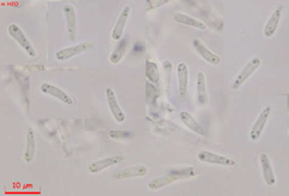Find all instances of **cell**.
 <instances>
[{"label": "cell", "mask_w": 289, "mask_h": 196, "mask_svg": "<svg viewBox=\"0 0 289 196\" xmlns=\"http://www.w3.org/2000/svg\"><path fill=\"white\" fill-rule=\"evenodd\" d=\"M8 31H9L10 36H11L13 40H15L16 43L23 48V51H26V53L29 55V57H33V58L36 57L35 48H34V46L29 41V38L24 35L22 29H21L17 24H10L8 28Z\"/></svg>", "instance_id": "6da1fadb"}, {"label": "cell", "mask_w": 289, "mask_h": 196, "mask_svg": "<svg viewBox=\"0 0 289 196\" xmlns=\"http://www.w3.org/2000/svg\"><path fill=\"white\" fill-rule=\"evenodd\" d=\"M198 159L203 163L215 164V165L219 166H227V167H236L238 166V162L235 159L229 158V156L221 155V154L207 152V150H201L198 153Z\"/></svg>", "instance_id": "7a4b0ae2"}, {"label": "cell", "mask_w": 289, "mask_h": 196, "mask_svg": "<svg viewBox=\"0 0 289 196\" xmlns=\"http://www.w3.org/2000/svg\"><path fill=\"white\" fill-rule=\"evenodd\" d=\"M94 46L93 41H85V43H81L79 45H75V46L71 47H67V48H63V50L58 51L55 53V58L61 62H65L69 61V59L72 57H76V55L85 53L86 51L90 50Z\"/></svg>", "instance_id": "3957f363"}, {"label": "cell", "mask_w": 289, "mask_h": 196, "mask_svg": "<svg viewBox=\"0 0 289 196\" xmlns=\"http://www.w3.org/2000/svg\"><path fill=\"white\" fill-rule=\"evenodd\" d=\"M259 66H260V59L259 58H253L252 61H249L245 65V68H243L241 71H240L239 75L236 76L234 82L232 83V88L235 89V90L241 88V86L243 85V83H245L247 80H248L249 77L252 76L254 72H256V70L258 69Z\"/></svg>", "instance_id": "277c9868"}, {"label": "cell", "mask_w": 289, "mask_h": 196, "mask_svg": "<svg viewBox=\"0 0 289 196\" xmlns=\"http://www.w3.org/2000/svg\"><path fill=\"white\" fill-rule=\"evenodd\" d=\"M271 106H266L264 110L260 112V114L258 115V118H257V121L254 122L252 129H251V132H249V138L252 141H258L260 139V136L263 134V130L264 128H265V125L267 123V121H269L270 118V114H271Z\"/></svg>", "instance_id": "5b68a950"}, {"label": "cell", "mask_w": 289, "mask_h": 196, "mask_svg": "<svg viewBox=\"0 0 289 196\" xmlns=\"http://www.w3.org/2000/svg\"><path fill=\"white\" fill-rule=\"evenodd\" d=\"M40 90L44 94L53 96V97H55V99H58L59 101H62V103L69 105V106H74L75 105V100L72 99V97L69 95L68 93H65L63 89L58 88L57 86L51 85V83H43L40 87Z\"/></svg>", "instance_id": "8992f818"}, {"label": "cell", "mask_w": 289, "mask_h": 196, "mask_svg": "<svg viewBox=\"0 0 289 196\" xmlns=\"http://www.w3.org/2000/svg\"><path fill=\"white\" fill-rule=\"evenodd\" d=\"M64 16L67 21V31L68 37L70 41L76 40V35H78V18H76L75 8L70 4L64 6Z\"/></svg>", "instance_id": "52a82bcc"}, {"label": "cell", "mask_w": 289, "mask_h": 196, "mask_svg": "<svg viewBox=\"0 0 289 196\" xmlns=\"http://www.w3.org/2000/svg\"><path fill=\"white\" fill-rule=\"evenodd\" d=\"M106 100L107 105H109L111 113H112V117L114 118V121L117 123H123L125 121V114L123 110H122L120 104H118L116 94L113 93L112 88H107L106 89Z\"/></svg>", "instance_id": "ba28073f"}, {"label": "cell", "mask_w": 289, "mask_h": 196, "mask_svg": "<svg viewBox=\"0 0 289 196\" xmlns=\"http://www.w3.org/2000/svg\"><path fill=\"white\" fill-rule=\"evenodd\" d=\"M123 156L122 155H111V156H106V158L104 159H100L98 162H94L90 164L88 166V170L89 172L92 173H99L102 172L103 170L107 169V167H111V166H114L117 165V164H120L123 162Z\"/></svg>", "instance_id": "9c48e42d"}, {"label": "cell", "mask_w": 289, "mask_h": 196, "mask_svg": "<svg viewBox=\"0 0 289 196\" xmlns=\"http://www.w3.org/2000/svg\"><path fill=\"white\" fill-rule=\"evenodd\" d=\"M283 5H278L276 6V9L274 10L273 15L270 16L269 21L265 24V28H264V35L266 37H271L274 36L275 33H276L278 24H280V21L282 18V15H283Z\"/></svg>", "instance_id": "30bf717a"}, {"label": "cell", "mask_w": 289, "mask_h": 196, "mask_svg": "<svg viewBox=\"0 0 289 196\" xmlns=\"http://www.w3.org/2000/svg\"><path fill=\"white\" fill-rule=\"evenodd\" d=\"M130 6H125V8L122 10L120 17H118L116 24H114L113 29H112V38L114 41H121L122 36H123V31H124V28H125V24L128 22V18H129V15H130Z\"/></svg>", "instance_id": "8fae6325"}, {"label": "cell", "mask_w": 289, "mask_h": 196, "mask_svg": "<svg viewBox=\"0 0 289 196\" xmlns=\"http://www.w3.org/2000/svg\"><path fill=\"white\" fill-rule=\"evenodd\" d=\"M193 46L196 48V51L198 52V54L200 55L201 58L204 59V61H206L207 63H210L212 65H218L219 63H221V57H219L218 54L214 53V52L208 50V48L205 46V45L201 43L200 40H196L193 41Z\"/></svg>", "instance_id": "7c38bea8"}, {"label": "cell", "mask_w": 289, "mask_h": 196, "mask_svg": "<svg viewBox=\"0 0 289 196\" xmlns=\"http://www.w3.org/2000/svg\"><path fill=\"white\" fill-rule=\"evenodd\" d=\"M260 166H262L264 181H265V183L269 185V187H273V185H275V183H276V177H275L270 158L265 153L260 154Z\"/></svg>", "instance_id": "4fadbf2b"}, {"label": "cell", "mask_w": 289, "mask_h": 196, "mask_svg": "<svg viewBox=\"0 0 289 196\" xmlns=\"http://www.w3.org/2000/svg\"><path fill=\"white\" fill-rule=\"evenodd\" d=\"M146 174H147V169L144 165H139L118 171L114 173V180H129V178L146 176Z\"/></svg>", "instance_id": "5bb4252c"}, {"label": "cell", "mask_w": 289, "mask_h": 196, "mask_svg": "<svg viewBox=\"0 0 289 196\" xmlns=\"http://www.w3.org/2000/svg\"><path fill=\"white\" fill-rule=\"evenodd\" d=\"M177 80H179V92L181 97L187 96L188 87V66L186 63H179L177 65Z\"/></svg>", "instance_id": "9a60e30c"}, {"label": "cell", "mask_w": 289, "mask_h": 196, "mask_svg": "<svg viewBox=\"0 0 289 196\" xmlns=\"http://www.w3.org/2000/svg\"><path fill=\"white\" fill-rule=\"evenodd\" d=\"M36 152V139L33 129H28L26 139V150H24V160L27 163L33 162Z\"/></svg>", "instance_id": "2e32d148"}, {"label": "cell", "mask_w": 289, "mask_h": 196, "mask_svg": "<svg viewBox=\"0 0 289 196\" xmlns=\"http://www.w3.org/2000/svg\"><path fill=\"white\" fill-rule=\"evenodd\" d=\"M174 21H175L176 23L179 24H183V26H188V27H193V28H197V29H206V24H205L203 21L200 19H197V18H193V17L188 16V15H184L182 12H176L175 15H174Z\"/></svg>", "instance_id": "e0dca14e"}, {"label": "cell", "mask_w": 289, "mask_h": 196, "mask_svg": "<svg viewBox=\"0 0 289 196\" xmlns=\"http://www.w3.org/2000/svg\"><path fill=\"white\" fill-rule=\"evenodd\" d=\"M197 93H198V104L200 106H205L207 104L208 95L206 90V77L203 71L198 72L197 77Z\"/></svg>", "instance_id": "ac0fdd59"}, {"label": "cell", "mask_w": 289, "mask_h": 196, "mask_svg": "<svg viewBox=\"0 0 289 196\" xmlns=\"http://www.w3.org/2000/svg\"><path fill=\"white\" fill-rule=\"evenodd\" d=\"M180 118H181V121L183 122V124L186 125L187 128H189L191 131L196 132V134L200 135V136H204L205 134H206L205 129L201 127V125L196 121V118H194L190 113H188V112H181Z\"/></svg>", "instance_id": "d6986e66"}, {"label": "cell", "mask_w": 289, "mask_h": 196, "mask_svg": "<svg viewBox=\"0 0 289 196\" xmlns=\"http://www.w3.org/2000/svg\"><path fill=\"white\" fill-rule=\"evenodd\" d=\"M176 181H180V180H179V177L175 176V174H172V173L164 174V176L155 178V180H152L151 182H149L148 188L151 189V190H159V189L165 187V185L171 184Z\"/></svg>", "instance_id": "ffe728a7"}, {"label": "cell", "mask_w": 289, "mask_h": 196, "mask_svg": "<svg viewBox=\"0 0 289 196\" xmlns=\"http://www.w3.org/2000/svg\"><path fill=\"white\" fill-rule=\"evenodd\" d=\"M145 75L146 80L149 81L153 85H157L159 82V69L158 64L155 62L146 61L145 62Z\"/></svg>", "instance_id": "44dd1931"}, {"label": "cell", "mask_w": 289, "mask_h": 196, "mask_svg": "<svg viewBox=\"0 0 289 196\" xmlns=\"http://www.w3.org/2000/svg\"><path fill=\"white\" fill-rule=\"evenodd\" d=\"M127 47H128V41L127 40H121V43L118 44L116 50L112 52V54H111V57H110L111 64L116 65L122 61V58H123L124 54H125V51H127Z\"/></svg>", "instance_id": "7402d4cb"}, {"label": "cell", "mask_w": 289, "mask_h": 196, "mask_svg": "<svg viewBox=\"0 0 289 196\" xmlns=\"http://www.w3.org/2000/svg\"><path fill=\"white\" fill-rule=\"evenodd\" d=\"M158 95L159 92L157 89V87L146 80V100H147V103L151 104L152 100H156Z\"/></svg>", "instance_id": "603a6c76"}, {"label": "cell", "mask_w": 289, "mask_h": 196, "mask_svg": "<svg viewBox=\"0 0 289 196\" xmlns=\"http://www.w3.org/2000/svg\"><path fill=\"white\" fill-rule=\"evenodd\" d=\"M172 174L179 177V180H186V178H191L196 176V170L193 167H187V169H182V170H172L171 172Z\"/></svg>", "instance_id": "cb8c5ba5"}, {"label": "cell", "mask_w": 289, "mask_h": 196, "mask_svg": "<svg viewBox=\"0 0 289 196\" xmlns=\"http://www.w3.org/2000/svg\"><path fill=\"white\" fill-rule=\"evenodd\" d=\"M168 3H170V0H155V2H153V0H147V2H146V11L157 9L159 8V6L168 4Z\"/></svg>", "instance_id": "d4e9b609"}, {"label": "cell", "mask_w": 289, "mask_h": 196, "mask_svg": "<svg viewBox=\"0 0 289 196\" xmlns=\"http://www.w3.org/2000/svg\"><path fill=\"white\" fill-rule=\"evenodd\" d=\"M110 136L114 140H125L133 138V132H125V131H110Z\"/></svg>", "instance_id": "484cf974"}]
</instances>
